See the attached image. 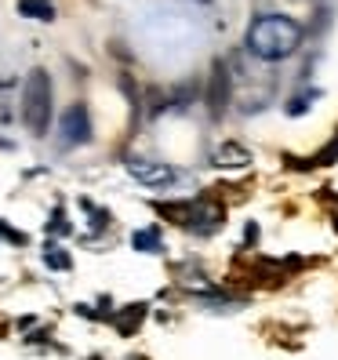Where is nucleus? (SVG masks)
I'll return each instance as SVG.
<instances>
[{"label":"nucleus","mask_w":338,"mask_h":360,"mask_svg":"<svg viewBox=\"0 0 338 360\" xmlns=\"http://www.w3.org/2000/svg\"><path fill=\"white\" fill-rule=\"evenodd\" d=\"M306 40V26L294 22L291 15H277V11H266V15H255L244 30V48L262 58V62H284L291 58L294 51L302 48Z\"/></svg>","instance_id":"nucleus-1"},{"label":"nucleus","mask_w":338,"mask_h":360,"mask_svg":"<svg viewBox=\"0 0 338 360\" xmlns=\"http://www.w3.org/2000/svg\"><path fill=\"white\" fill-rule=\"evenodd\" d=\"M22 124L40 139L51 124V77L48 70H33L22 84Z\"/></svg>","instance_id":"nucleus-2"},{"label":"nucleus","mask_w":338,"mask_h":360,"mask_svg":"<svg viewBox=\"0 0 338 360\" xmlns=\"http://www.w3.org/2000/svg\"><path fill=\"white\" fill-rule=\"evenodd\" d=\"M128 175L135 182H142L145 189H167L178 182V172L164 160H145V157H131L128 160Z\"/></svg>","instance_id":"nucleus-3"},{"label":"nucleus","mask_w":338,"mask_h":360,"mask_svg":"<svg viewBox=\"0 0 338 360\" xmlns=\"http://www.w3.org/2000/svg\"><path fill=\"white\" fill-rule=\"evenodd\" d=\"M226 226V207L215 204V200H189V215H186V229H193L197 237H211V233H219Z\"/></svg>","instance_id":"nucleus-4"},{"label":"nucleus","mask_w":338,"mask_h":360,"mask_svg":"<svg viewBox=\"0 0 338 360\" xmlns=\"http://www.w3.org/2000/svg\"><path fill=\"white\" fill-rule=\"evenodd\" d=\"M58 139L62 146H84V142H91V113H88V105L84 102H73L66 113H62L58 120Z\"/></svg>","instance_id":"nucleus-5"},{"label":"nucleus","mask_w":338,"mask_h":360,"mask_svg":"<svg viewBox=\"0 0 338 360\" xmlns=\"http://www.w3.org/2000/svg\"><path fill=\"white\" fill-rule=\"evenodd\" d=\"M229 98H233V73H229V66L219 58L215 66H211V80H207V113L222 117L229 110Z\"/></svg>","instance_id":"nucleus-6"},{"label":"nucleus","mask_w":338,"mask_h":360,"mask_svg":"<svg viewBox=\"0 0 338 360\" xmlns=\"http://www.w3.org/2000/svg\"><path fill=\"white\" fill-rule=\"evenodd\" d=\"M211 164H219V167H247L251 153L244 150L240 142H222V146H215V153H211Z\"/></svg>","instance_id":"nucleus-7"},{"label":"nucleus","mask_w":338,"mask_h":360,"mask_svg":"<svg viewBox=\"0 0 338 360\" xmlns=\"http://www.w3.org/2000/svg\"><path fill=\"white\" fill-rule=\"evenodd\" d=\"M15 95H18V80L0 77V128H8L15 120Z\"/></svg>","instance_id":"nucleus-8"},{"label":"nucleus","mask_w":338,"mask_h":360,"mask_svg":"<svg viewBox=\"0 0 338 360\" xmlns=\"http://www.w3.org/2000/svg\"><path fill=\"white\" fill-rule=\"evenodd\" d=\"M142 321H145V302H131V306H124V309L113 316V324H117L120 335H135Z\"/></svg>","instance_id":"nucleus-9"},{"label":"nucleus","mask_w":338,"mask_h":360,"mask_svg":"<svg viewBox=\"0 0 338 360\" xmlns=\"http://www.w3.org/2000/svg\"><path fill=\"white\" fill-rule=\"evenodd\" d=\"M18 15L51 22V18H55V0H18Z\"/></svg>","instance_id":"nucleus-10"},{"label":"nucleus","mask_w":338,"mask_h":360,"mask_svg":"<svg viewBox=\"0 0 338 360\" xmlns=\"http://www.w3.org/2000/svg\"><path fill=\"white\" fill-rule=\"evenodd\" d=\"M131 248H135V251H145V255H157V251H160V229H157V226L135 229V233H131Z\"/></svg>","instance_id":"nucleus-11"},{"label":"nucleus","mask_w":338,"mask_h":360,"mask_svg":"<svg viewBox=\"0 0 338 360\" xmlns=\"http://www.w3.org/2000/svg\"><path fill=\"white\" fill-rule=\"evenodd\" d=\"M44 262H48V269H70V266H73L70 255H66L58 244H48V248H44Z\"/></svg>","instance_id":"nucleus-12"},{"label":"nucleus","mask_w":338,"mask_h":360,"mask_svg":"<svg viewBox=\"0 0 338 360\" xmlns=\"http://www.w3.org/2000/svg\"><path fill=\"white\" fill-rule=\"evenodd\" d=\"M313 98H316V91H309V95H294V98L287 102V113H291V117H302L309 105H313Z\"/></svg>","instance_id":"nucleus-13"},{"label":"nucleus","mask_w":338,"mask_h":360,"mask_svg":"<svg viewBox=\"0 0 338 360\" xmlns=\"http://www.w3.org/2000/svg\"><path fill=\"white\" fill-rule=\"evenodd\" d=\"M338 160V135L324 146V150H320V157H316V164H334Z\"/></svg>","instance_id":"nucleus-14"},{"label":"nucleus","mask_w":338,"mask_h":360,"mask_svg":"<svg viewBox=\"0 0 338 360\" xmlns=\"http://www.w3.org/2000/svg\"><path fill=\"white\" fill-rule=\"evenodd\" d=\"M51 233H70V222L62 219V211H55V219H51V226H48Z\"/></svg>","instance_id":"nucleus-15"},{"label":"nucleus","mask_w":338,"mask_h":360,"mask_svg":"<svg viewBox=\"0 0 338 360\" xmlns=\"http://www.w3.org/2000/svg\"><path fill=\"white\" fill-rule=\"evenodd\" d=\"M200 4H211V0H200Z\"/></svg>","instance_id":"nucleus-16"},{"label":"nucleus","mask_w":338,"mask_h":360,"mask_svg":"<svg viewBox=\"0 0 338 360\" xmlns=\"http://www.w3.org/2000/svg\"><path fill=\"white\" fill-rule=\"evenodd\" d=\"M91 360H102V356H91Z\"/></svg>","instance_id":"nucleus-17"}]
</instances>
